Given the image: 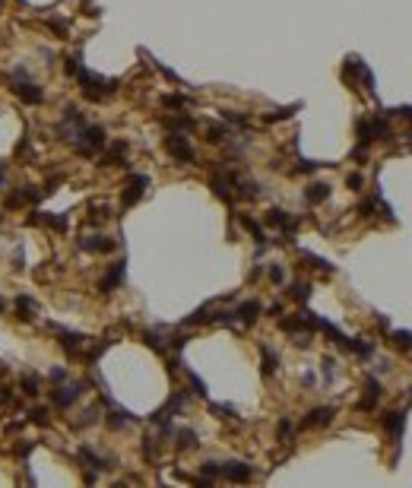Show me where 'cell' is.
I'll list each match as a JSON object with an SVG mask.
<instances>
[{
	"mask_svg": "<svg viewBox=\"0 0 412 488\" xmlns=\"http://www.w3.org/2000/svg\"><path fill=\"white\" fill-rule=\"evenodd\" d=\"M165 149H168V153H172L178 162H184V165L194 162V149H191V143H187L181 134H172V137H168V140H165Z\"/></svg>",
	"mask_w": 412,
	"mask_h": 488,
	"instance_id": "obj_1",
	"label": "cell"
},
{
	"mask_svg": "<svg viewBox=\"0 0 412 488\" xmlns=\"http://www.w3.org/2000/svg\"><path fill=\"white\" fill-rule=\"evenodd\" d=\"M149 184V178L146 175H134L130 178V184H127V194H124V206H134L140 197H143V187Z\"/></svg>",
	"mask_w": 412,
	"mask_h": 488,
	"instance_id": "obj_2",
	"label": "cell"
},
{
	"mask_svg": "<svg viewBox=\"0 0 412 488\" xmlns=\"http://www.w3.org/2000/svg\"><path fill=\"white\" fill-rule=\"evenodd\" d=\"M219 473L226 479H232V482H245V479H251V466L248 463H226Z\"/></svg>",
	"mask_w": 412,
	"mask_h": 488,
	"instance_id": "obj_3",
	"label": "cell"
},
{
	"mask_svg": "<svg viewBox=\"0 0 412 488\" xmlns=\"http://www.w3.org/2000/svg\"><path fill=\"white\" fill-rule=\"evenodd\" d=\"M267 222H270V225H276V229H283L286 235H292V232H295V219H289V216H286V210H270V213H267Z\"/></svg>",
	"mask_w": 412,
	"mask_h": 488,
	"instance_id": "obj_4",
	"label": "cell"
},
{
	"mask_svg": "<svg viewBox=\"0 0 412 488\" xmlns=\"http://www.w3.org/2000/svg\"><path fill=\"white\" fill-rule=\"evenodd\" d=\"M83 248L92 251V254H105V251L115 248V241H108V238H102V235H89V238H83Z\"/></svg>",
	"mask_w": 412,
	"mask_h": 488,
	"instance_id": "obj_5",
	"label": "cell"
},
{
	"mask_svg": "<svg viewBox=\"0 0 412 488\" xmlns=\"http://www.w3.org/2000/svg\"><path fill=\"white\" fill-rule=\"evenodd\" d=\"M403 425H406V412H387V416H384V428L390 431L393 438L403 435Z\"/></svg>",
	"mask_w": 412,
	"mask_h": 488,
	"instance_id": "obj_6",
	"label": "cell"
},
{
	"mask_svg": "<svg viewBox=\"0 0 412 488\" xmlns=\"http://www.w3.org/2000/svg\"><path fill=\"white\" fill-rule=\"evenodd\" d=\"M77 397H80V384H70V387H58V390H54V403H58V406H70Z\"/></svg>",
	"mask_w": 412,
	"mask_h": 488,
	"instance_id": "obj_7",
	"label": "cell"
},
{
	"mask_svg": "<svg viewBox=\"0 0 412 488\" xmlns=\"http://www.w3.org/2000/svg\"><path fill=\"white\" fill-rule=\"evenodd\" d=\"M330 419H333V409H330V406H324V409H314L302 425H305V428H314V425H327Z\"/></svg>",
	"mask_w": 412,
	"mask_h": 488,
	"instance_id": "obj_8",
	"label": "cell"
},
{
	"mask_svg": "<svg viewBox=\"0 0 412 488\" xmlns=\"http://www.w3.org/2000/svg\"><path fill=\"white\" fill-rule=\"evenodd\" d=\"M235 314H238V321H241V324H251V321H257L260 305H257V302H245V305H241Z\"/></svg>",
	"mask_w": 412,
	"mask_h": 488,
	"instance_id": "obj_9",
	"label": "cell"
},
{
	"mask_svg": "<svg viewBox=\"0 0 412 488\" xmlns=\"http://www.w3.org/2000/svg\"><path fill=\"white\" fill-rule=\"evenodd\" d=\"M305 197H308V203H321V200L330 197V187H327V184H311Z\"/></svg>",
	"mask_w": 412,
	"mask_h": 488,
	"instance_id": "obj_10",
	"label": "cell"
},
{
	"mask_svg": "<svg viewBox=\"0 0 412 488\" xmlns=\"http://www.w3.org/2000/svg\"><path fill=\"white\" fill-rule=\"evenodd\" d=\"M121 276H124V264H118L115 270H111V273L105 276V283H102V289H105V292H111V289H115V286L121 283Z\"/></svg>",
	"mask_w": 412,
	"mask_h": 488,
	"instance_id": "obj_11",
	"label": "cell"
},
{
	"mask_svg": "<svg viewBox=\"0 0 412 488\" xmlns=\"http://www.w3.org/2000/svg\"><path fill=\"white\" fill-rule=\"evenodd\" d=\"M80 343H83V336H77V333H61V346H64L67 352H77Z\"/></svg>",
	"mask_w": 412,
	"mask_h": 488,
	"instance_id": "obj_12",
	"label": "cell"
},
{
	"mask_svg": "<svg viewBox=\"0 0 412 488\" xmlns=\"http://www.w3.org/2000/svg\"><path fill=\"white\" fill-rule=\"evenodd\" d=\"M292 295L298 298V302H305V298L311 295V286H308V283H295V286H292Z\"/></svg>",
	"mask_w": 412,
	"mask_h": 488,
	"instance_id": "obj_13",
	"label": "cell"
},
{
	"mask_svg": "<svg viewBox=\"0 0 412 488\" xmlns=\"http://www.w3.org/2000/svg\"><path fill=\"white\" fill-rule=\"evenodd\" d=\"M178 438H181V441H178L181 447H197V435H194V431H181Z\"/></svg>",
	"mask_w": 412,
	"mask_h": 488,
	"instance_id": "obj_14",
	"label": "cell"
},
{
	"mask_svg": "<svg viewBox=\"0 0 412 488\" xmlns=\"http://www.w3.org/2000/svg\"><path fill=\"white\" fill-rule=\"evenodd\" d=\"M393 340L400 349H412V333H393Z\"/></svg>",
	"mask_w": 412,
	"mask_h": 488,
	"instance_id": "obj_15",
	"label": "cell"
},
{
	"mask_svg": "<svg viewBox=\"0 0 412 488\" xmlns=\"http://www.w3.org/2000/svg\"><path fill=\"white\" fill-rule=\"evenodd\" d=\"M29 416H32V422H39V425H48V409H32Z\"/></svg>",
	"mask_w": 412,
	"mask_h": 488,
	"instance_id": "obj_16",
	"label": "cell"
},
{
	"mask_svg": "<svg viewBox=\"0 0 412 488\" xmlns=\"http://www.w3.org/2000/svg\"><path fill=\"white\" fill-rule=\"evenodd\" d=\"M273 368H276V355H273V352H270V349H264V371H267V374H270V371H273Z\"/></svg>",
	"mask_w": 412,
	"mask_h": 488,
	"instance_id": "obj_17",
	"label": "cell"
},
{
	"mask_svg": "<svg viewBox=\"0 0 412 488\" xmlns=\"http://www.w3.org/2000/svg\"><path fill=\"white\" fill-rule=\"evenodd\" d=\"M226 121H232V124H238V127L248 124V118H245V115H235V111H226Z\"/></svg>",
	"mask_w": 412,
	"mask_h": 488,
	"instance_id": "obj_18",
	"label": "cell"
},
{
	"mask_svg": "<svg viewBox=\"0 0 412 488\" xmlns=\"http://www.w3.org/2000/svg\"><path fill=\"white\" fill-rule=\"evenodd\" d=\"M23 387H26L29 397H32V393H39V378H26V381H23Z\"/></svg>",
	"mask_w": 412,
	"mask_h": 488,
	"instance_id": "obj_19",
	"label": "cell"
},
{
	"mask_svg": "<svg viewBox=\"0 0 412 488\" xmlns=\"http://www.w3.org/2000/svg\"><path fill=\"white\" fill-rule=\"evenodd\" d=\"M270 279H273V283H283V279H286L283 267H273V270H270Z\"/></svg>",
	"mask_w": 412,
	"mask_h": 488,
	"instance_id": "obj_20",
	"label": "cell"
},
{
	"mask_svg": "<svg viewBox=\"0 0 412 488\" xmlns=\"http://www.w3.org/2000/svg\"><path fill=\"white\" fill-rule=\"evenodd\" d=\"M349 187H352V191H359V187H362V175H349Z\"/></svg>",
	"mask_w": 412,
	"mask_h": 488,
	"instance_id": "obj_21",
	"label": "cell"
},
{
	"mask_svg": "<svg viewBox=\"0 0 412 488\" xmlns=\"http://www.w3.org/2000/svg\"><path fill=\"white\" fill-rule=\"evenodd\" d=\"M0 181H4V168H0Z\"/></svg>",
	"mask_w": 412,
	"mask_h": 488,
	"instance_id": "obj_22",
	"label": "cell"
}]
</instances>
